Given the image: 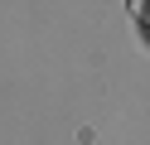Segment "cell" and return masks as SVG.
Instances as JSON below:
<instances>
[{"label":"cell","mask_w":150,"mask_h":145,"mask_svg":"<svg viewBox=\"0 0 150 145\" xmlns=\"http://www.w3.org/2000/svg\"><path fill=\"white\" fill-rule=\"evenodd\" d=\"M131 15H136V19H150V0H131Z\"/></svg>","instance_id":"1"}]
</instances>
